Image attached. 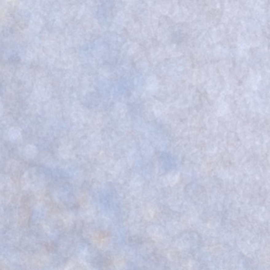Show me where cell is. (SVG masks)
<instances>
[{
  "mask_svg": "<svg viewBox=\"0 0 270 270\" xmlns=\"http://www.w3.org/2000/svg\"><path fill=\"white\" fill-rule=\"evenodd\" d=\"M8 139L12 142H17L22 137L20 129L16 127H11L9 129L8 133Z\"/></svg>",
  "mask_w": 270,
  "mask_h": 270,
  "instance_id": "1",
  "label": "cell"
},
{
  "mask_svg": "<svg viewBox=\"0 0 270 270\" xmlns=\"http://www.w3.org/2000/svg\"><path fill=\"white\" fill-rule=\"evenodd\" d=\"M3 106H2V103H1V99H0V116L2 115V114H3Z\"/></svg>",
  "mask_w": 270,
  "mask_h": 270,
  "instance_id": "2",
  "label": "cell"
}]
</instances>
